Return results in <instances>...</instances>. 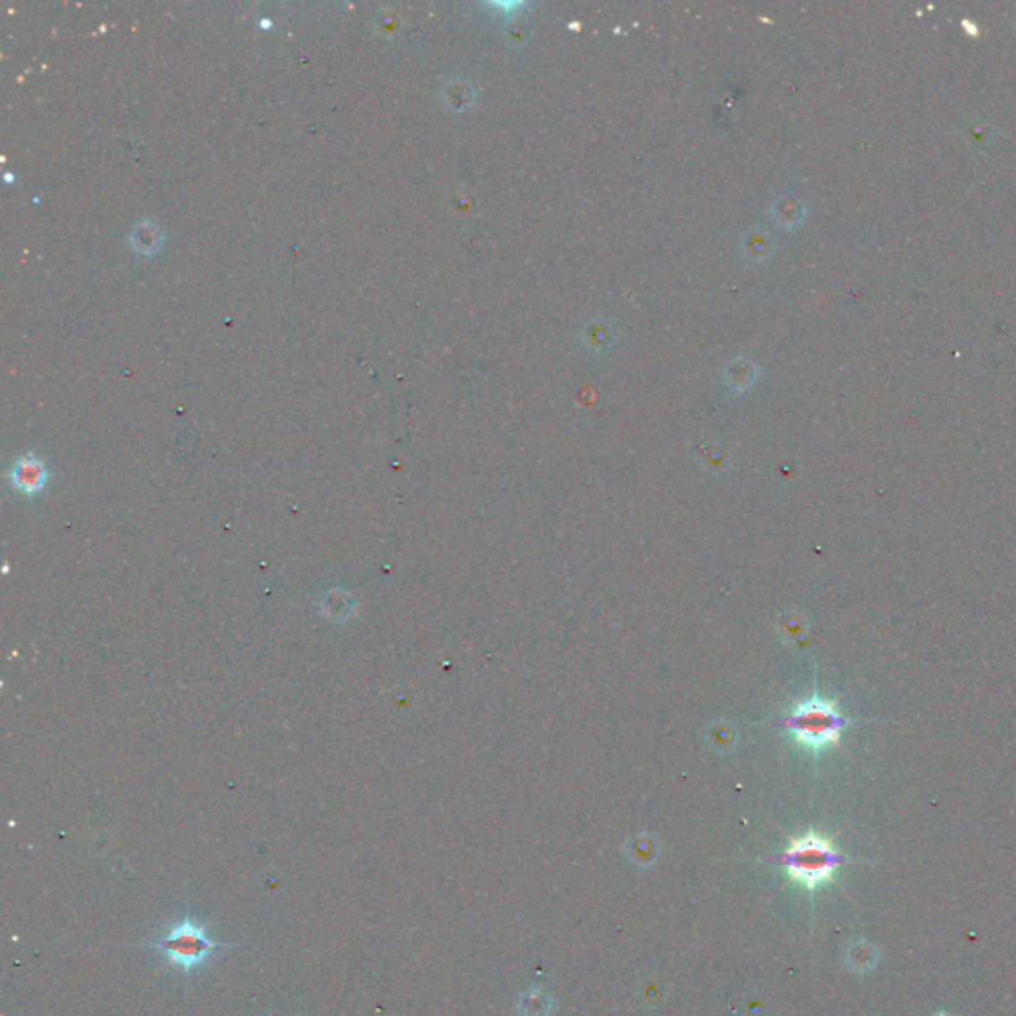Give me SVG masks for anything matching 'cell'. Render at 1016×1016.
I'll use <instances>...</instances> for the list:
<instances>
[{"instance_id": "obj_5", "label": "cell", "mask_w": 1016, "mask_h": 1016, "mask_svg": "<svg viewBox=\"0 0 1016 1016\" xmlns=\"http://www.w3.org/2000/svg\"><path fill=\"white\" fill-rule=\"evenodd\" d=\"M877 961H879L877 947L861 939L853 941L846 953V963L853 973H868V970L877 965Z\"/></svg>"}, {"instance_id": "obj_2", "label": "cell", "mask_w": 1016, "mask_h": 1016, "mask_svg": "<svg viewBox=\"0 0 1016 1016\" xmlns=\"http://www.w3.org/2000/svg\"><path fill=\"white\" fill-rule=\"evenodd\" d=\"M146 947L155 949L169 965L191 975L205 967L213 953L219 947H224V943L214 941L209 931L205 929V925L197 923L191 917H185L173 928H169L157 941L146 943Z\"/></svg>"}, {"instance_id": "obj_6", "label": "cell", "mask_w": 1016, "mask_h": 1016, "mask_svg": "<svg viewBox=\"0 0 1016 1016\" xmlns=\"http://www.w3.org/2000/svg\"><path fill=\"white\" fill-rule=\"evenodd\" d=\"M552 1011H554L552 996L544 993L542 988H528V991L518 999L520 1016H550Z\"/></svg>"}, {"instance_id": "obj_1", "label": "cell", "mask_w": 1016, "mask_h": 1016, "mask_svg": "<svg viewBox=\"0 0 1016 1016\" xmlns=\"http://www.w3.org/2000/svg\"><path fill=\"white\" fill-rule=\"evenodd\" d=\"M842 860L834 844L814 832L794 838L778 858L780 864L786 868L788 877L806 887L808 892H814L822 884L832 881Z\"/></svg>"}, {"instance_id": "obj_7", "label": "cell", "mask_w": 1016, "mask_h": 1016, "mask_svg": "<svg viewBox=\"0 0 1016 1016\" xmlns=\"http://www.w3.org/2000/svg\"><path fill=\"white\" fill-rule=\"evenodd\" d=\"M133 245H136L141 253H149V250L157 248L159 247V232L155 227H149V224H139V227L133 231Z\"/></svg>"}, {"instance_id": "obj_8", "label": "cell", "mask_w": 1016, "mask_h": 1016, "mask_svg": "<svg viewBox=\"0 0 1016 1016\" xmlns=\"http://www.w3.org/2000/svg\"><path fill=\"white\" fill-rule=\"evenodd\" d=\"M935 1016H951V1014H945V1012H939V1014H935Z\"/></svg>"}, {"instance_id": "obj_3", "label": "cell", "mask_w": 1016, "mask_h": 1016, "mask_svg": "<svg viewBox=\"0 0 1016 1016\" xmlns=\"http://www.w3.org/2000/svg\"><path fill=\"white\" fill-rule=\"evenodd\" d=\"M785 725L794 733L798 743H802L808 749L820 751L838 743L846 721L835 711L832 703H826L822 699H812L798 705L793 715L786 718Z\"/></svg>"}, {"instance_id": "obj_4", "label": "cell", "mask_w": 1016, "mask_h": 1016, "mask_svg": "<svg viewBox=\"0 0 1016 1016\" xmlns=\"http://www.w3.org/2000/svg\"><path fill=\"white\" fill-rule=\"evenodd\" d=\"M13 481L18 491L34 494L44 487V483H46V469H44V465L38 461V458L22 457L21 461L14 465Z\"/></svg>"}]
</instances>
